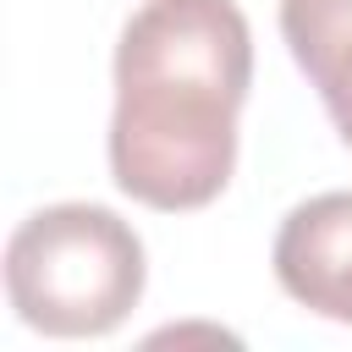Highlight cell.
<instances>
[{
	"label": "cell",
	"instance_id": "4",
	"mask_svg": "<svg viewBox=\"0 0 352 352\" xmlns=\"http://www.w3.org/2000/svg\"><path fill=\"white\" fill-rule=\"evenodd\" d=\"M280 38L352 148V0H280Z\"/></svg>",
	"mask_w": 352,
	"mask_h": 352
},
{
	"label": "cell",
	"instance_id": "2",
	"mask_svg": "<svg viewBox=\"0 0 352 352\" xmlns=\"http://www.w3.org/2000/svg\"><path fill=\"white\" fill-rule=\"evenodd\" d=\"M143 280V242L104 204L33 209L6 242V297L44 336H110L138 308Z\"/></svg>",
	"mask_w": 352,
	"mask_h": 352
},
{
	"label": "cell",
	"instance_id": "1",
	"mask_svg": "<svg viewBox=\"0 0 352 352\" xmlns=\"http://www.w3.org/2000/svg\"><path fill=\"white\" fill-rule=\"evenodd\" d=\"M253 28L236 0H143L116 44L110 176L126 198L182 214L226 192Z\"/></svg>",
	"mask_w": 352,
	"mask_h": 352
},
{
	"label": "cell",
	"instance_id": "3",
	"mask_svg": "<svg viewBox=\"0 0 352 352\" xmlns=\"http://www.w3.org/2000/svg\"><path fill=\"white\" fill-rule=\"evenodd\" d=\"M275 280L308 314L352 324V192H319L280 220Z\"/></svg>",
	"mask_w": 352,
	"mask_h": 352
}]
</instances>
